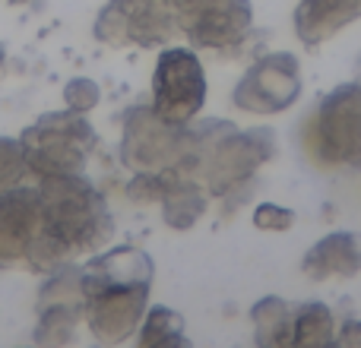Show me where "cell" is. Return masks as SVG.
<instances>
[{
	"instance_id": "obj_4",
	"label": "cell",
	"mask_w": 361,
	"mask_h": 348,
	"mask_svg": "<svg viewBox=\"0 0 361 348\" xmlns=\"http://www.w3.org/2000/svg\"><path fill=\"white\" fill-rule=\"evenodd\" d=\"M355 16H361V0H305L298 10V32L305 42H317Z\"/></svg>"
},
{
	"instance_id": "obj_6",
	"label": "cell",
	"mask_w": 361,
	"mask_h": 348,
	"mask_svg": "<svg viewBox=\"0 0 361 348\" xmlns=\"http://www.w3.org/2000/svg\"><path fill=\"white\" fill-rule=\"evenodd\" d=\"M180 323H184V320H180L178 313L165 311V307H156V311L149 313V320H146V330H143V336H140V342L143 345L184 342V339H180Z\"/></svg>"
},
{
	"instance_id": "obj_5",
	"label": "cell",
	"mask_w": 361,
	"mask_h": 348,
	"mask_svg": "<svg viewBox=\"0 0 361 348\" xmlns=\"http://www.w3.org/2000/svg\"><path fill=\"white\" fill-rule=\"evenodd\" d=\"M298 326V333L292 336V342L305 345V342H330L333 339V317L324 304H311L301 307L298 320H292Z\"/></svg>"
},
{
	"instance_id": "obj_2",
	"label": "cell",
	"mask_w": 361,
	"mask_h": 348,
	"mask_svg": "<svg viewBox=\"0 0 361 348\" xmlns=\"http://www.w3.org/2000/svg\"><path fill=\"white\" fill-rule=\"evenodd\" d=\"M298 92V61L292 54H269L241 80V86L235 89V101L244 111L273 114L292 105Z\"/></svg>"
},
{
	"instance_id": "obj_9",
	"label": "cell",
	"mask_w": 361,
	"mask_h": 348,
	"mask_svg": "<svg viewBox=\"0 0 361 348\" xmlns=\"http://www.w3.org/2000/svg\"><path fill=\"white\" fill-rule=\"evenodd\" d=\"M336 342H343V345H361V320H352V323H345V330L339 333V339Z\"/></svg>"
},
{
	"instance_id": "obj_3",
	"label": "cell",
	"mask_w": 361,
	"mask_h": 348,
	"mask_svg": "<svg viewBox=\"0 0 361 348\" xmlns=\"http://www.w3.org/2000/svg\"><path fill=\"white\" fill-rule=\"evenodd\" d=\"M361 269V235L352 231H339L330 235L305 256V273L314 279H326V275H355Z\"/></svg>"
},
{
	"instance_id": "obj_7",
	"label": "cell",
	"mask_w": 361,
	"mask_h": 348,
	"mask_svg": "<svg viewBox=\"0 0 361 348\" xmlns=\"http://www.w3.org/2000/svg\"><path fill=\"white\" fill-rule=\"evenodd\" d=\"M63 95H67V105L73 108L76 114H86L99 105V86H95L92 80H82V76L80 80H70Z\"/></svg>"
},
{
	"instance_id": "obj_8",
	"label": "cell",
	"mask_w": 361,
	"mask_h": 348,
	"mask_svg": "<svg viewBox=\"0 0 361 348\" xmlns=\"http://www.w3.org/2000/svg\"><path fill=\"white\" fill-rule=\"evenodd\" d=\"M254 225L263 231H288L295 225V212L282 209V206H276V203H263V206H257V212H254Z\"/></svg>"
},
{
	"instance_id": "obj_1",
	"label": "cell",
	"mask_w": 361,
	"mask_h": 348,
	"mask_svg": "<svg viewBox=\"0 0 361 348\" xmlns=\"http://www.w3.org/2000/svg\"><path fill=\"white\" fill-rule=\"evenodd\" d=\"M152 92H156V114L165 124L187 120L190 114H197L200 101L206 95V80H203V70H200L197 57L184 48L165 51L159 57Z\"/></svg>"
}]
</instances>
